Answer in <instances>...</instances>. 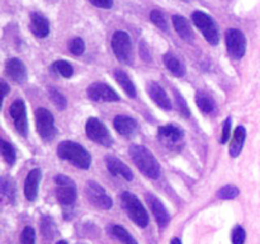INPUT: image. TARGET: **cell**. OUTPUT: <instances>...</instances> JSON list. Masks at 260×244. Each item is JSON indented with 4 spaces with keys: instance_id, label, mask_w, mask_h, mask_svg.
I'll use <instances>...</instances> for the list:
<instances>
[{
    "instance_id": "44dd1931",
    "label": "cell",
    "mask_w": 260,
    "mask_h": 244,
    "mask_svg": "<svg viewBox=\"0 0 260 244\" xmlns=\"http://www.w3.org/2000/svg\"><path fill=\"white\" fill-rule=\"evenodd\" d=\"M173 24H174L175 30L180 36V38H183L187 42H192L194 35H193L189 22L183 15H173Z\"/></svg>"
},
{
    "instance_id": "ffe728a7",
    "label": "cell",
    "mask_w": 260,
    "mask_h": 244,
    "mask_svg": "<svg viewBox=\"0 0 260 244\" xmlns=\"http://www.w3.org/2000/svg\"><path fill=\"white\" fill-rule=\"evenodd\" d=\"M29 28L33 35L38 38L47 37L50 33V22L47 18L40 13L33 12L29 14Z\"/></svg>"
},
{
    "instance_id": "603a6c76",
    "label": "cell",
    "mask_w": 260,
    "mask_h": 244,
    "mask_svg": "<svg viewBox=\"0 0 260 244\" xmlns=\"http://www.w3.org/2000/svg\"><path fill=\"white\" fill-rule=\"evenodd\" d=\"M113 76L116 79L117 83L119 84L122 89L124 90V93L129 97V98H135L136 97V86L132 83V80L129 79V76L124 73L123 70H119V69H116L113 71Z\"/></svg>"
},
{
    "instance_id": "8d00e7d4",
    "label": "cell",
    "mask_w": 260,
    "mask_h": 244,
    "mask_svg": "<svg viewBox=\"0 0 260 244\" xmlns=\"http://www.w3.org/2000/svg\"><path fill=\"white\" fill-rule=\"evenodd\" d=\"M246 233L244 230L243 226L238 225L235 226V229L233 230V235H231V240H233V244H244L245 243Z\"/></svg>"
},
{
    "instance_id": "7c38bea8",
    "label": "cell",
    "mask_w": 260,
    "mask_h": 244,
    "mask_svg": "<svg viewBox=\"0 0 260 244\" xmlns=\"http://www.w3.org/2000/svg\"><path fill=\"white\" fill-rule=\"evenodd\" d=\"M86 96L94 102H118L119 96L108 84L95 81L86 89Z\"/></svg>"
},
{
    "instance_id": "9c48e42d",
    "label": "cell",
    "mask_w": 260,
    "mask_h": 244,
    "mask_svg": "<svg viewBox=\"0 0 260 244\" xmlns=\"http://www.w3.org/2000/svg\"><path fill=\"white\" fill-rule=\"evenodd\" d=\"M228 52L234 60H240L244 57L246 51V38L244 33L238 28L228 29L225 36Z\"/></svg>"
},
{
    "instance_id": "ac0fdd59",
    "label": "cell",
    "mask_w": 260,
    "mask_h": 244,
    "mask_svg": "<svg viewBox=\"0 0 260 244\" xmlns=\"http://www.w3.org/2000/svg\"><path fill=\"white\" fill-rule=\"evenodd\" d=\"M146 201L147 203H149L150 208H151L152 214H154L155 219H156L157 224H159L161 228L167 226L170 221V215H169V211H168L167 207L162 205L161 201L154 195H147Z\"/></svg>"
},
{
    "instance_id": "74e56055",
    "label": "cell",
    "mask_w": 260,
    "mask_h": 244,
    "mask_svg": "<svg viewBox=\"0 0 260 244\" xmlns=\"http://www.w3.org/2000/svg\"><path fill=\"white\" fill-rule=\"evenodd\" d=\"M230 135H231V117H228V118L223 121L222 125V132H221V139L220 142L221 144H226L230 139Z\"/></svg>"
},
{
    "instance_id": "277c9868",
    "label": "cell",
    "mask_w": 260,
    "mask_h": 244,
    "mask_svg": "<svg viewBox=\"0 0 260 244\" xmlns=\"http://www.w3.org/2000/svg\"><path fill=\"white\" fill-rule=\"evenodd\" d=\"M192 20L210 45H218L220 33H218L217 24H216V22L211 15L202 12V10H196V12L192 13Z\"/></svg>"
},
{
    "instance_id": "d6a6232c",
    "label": "cell",
    "mask_w": 260,
    "mask_h": 244,
    "mask_svg": "<svg viewBox=\"0 0 260 244\" xmlns=\"http://www.w3.org/2000/svg\"><path fill=\"white\" fill-rule=\"evenodd\" d=\"M68 47H69V51H70L73 55L80 56L83 55L84 51H85V42H84L83 38L75 37L73 38V40H70Z\"/></svg>"
},
{
    "instance_id": "ba28073f",
    "label": "cell",
    "mask_w": 260,
    "mask_h": 244,
    "mask_svg": "<svg viewBox=\"0 0 260 244\" xmlns=\"http://www.w3.org/2000/svg\"><path fill=\"white\" fill-rule=\"evenodd\" d=\"M86 136L95 144L109 147L113 145V137L106 125L96 117H90L85 125Z\"/></svg>"
},
{
    "instance_id": "cb8c5ba5",
    "label": "cell",
    "mask_w": 260,
    "mask_h": 244,
    "mask_svg": "<svg viewBox=\"0 0 260 244\" xmlns=\"http://www.w3.org/2000/svg\"><path fill=\"white\" fill-rule=\"evenodd\" d=\"M162 61H164L167 69L173 74V75L178 76V78H180V76H184L185 68H184V65L182 64V61H180L177 56L173 55V53H170V52H168L162 56Z\"/></svg>"
},
{
    "instance_id": "2e32d148",
    "label": "cell",
    "mask_w": 260,
    "mask_h": 244,
    "mask_svg": "<svg viewBox=\"0 0 260 244\" xmlns=\"http://www.w3.org/2000/svg\"><path fill=\"white\" fill-rule=\"evenodd\" d=\"M106 165L107 169L109 170L111 174L117 175V177H122L123 179L128 180V182H131L134 179V173H132V170L121 159H118L114 155H107Z\"/></svg>"
},
{
    "instance_id": "f1b7e54d",
    "label": "cell",
    "mask_w": 260,
    "mask_h": 244,
    "mask_svg": "<svg viewBox=\"0 0 260 244\" xmlns=\"http://www.w3.org/2000/svg\"><path fill=\"white\" fill-rule=\"evenodd\" d=\"M0 146H2V155L4 158L5 162L9 165H13L15 163V159H17V155H15V150L13 147L12 144H9L5 140H2L0 141Z\"/></svg>"
},
{
    "instance_id": "b9f144b4",
    "label": "cell",
    "mask_w": 260,
    "mask_h": 244,
    "mask_svg": "<svg viewBox=\"0 0 260 244\" xmlns=\"http://www.w3.org/2000/svg\"><path fill=\"white\" fill-rule=\"evenodd\" d=\"M170 244H182V241H180L179 238H173L172 241H170Z\"/></svg>"
},
{
    "instance_id": "8992f818",
    "label": "cell",
    "mask_w": 260,
    "mask_h": 244,
    "mask_svg": "<svg viewBox=\"0 0 260 244\" xmlns=\"http://www.w3.org/2000/svg\"><path fill=\"white\" fill-rule=\"evenodd\" d=\"M36 127L41 139L46 142L52 141L57 135V129L55 126V117L47 108L36 109Z\"/></svg>"
},
{
    "instance_id": "484cf974",
    "label": "cell",
    "mask_w": 260,
    "mask_h": 244,
    "mask_svg": "<svg viewBox=\"0 0 260 244\" xmlns=\"http://www.w3.org/2000/svg\"><path fill=\"white\" fill-rule=\"evenodd\" d=\"M111 231H112V235H113L114 238L118 239L122 244H139L136 239H135L134 236H132L131 234L123 228V226L113 225L111 228Z\"/></svg>"
},
{
    "instance_id": "7402d4cb",
    "label": "cell",
    "mask_w": 260,
    "mask_h": 244,
    "mask_svg": "<svg viewBox=\"0 0 260 244\" xmlns=\"http://www.w3.org/2000/svg\"><path fill=\"white\" fill-rule=\"evenodd\" d=\"M246 140V130L244 126H238L234 131L233 140L230 144V155L233 158H236L240 155L241 150H243L244 144Z\"/></svg>"
},
{
    "instance_id": "30bf717a",
    "label": "cell",
    "mask_w": 260,
    "mask_h": 244,
    "mask_svg": "<svg viewBox=\"0 0 260 244\" xmlns=\"http://www.w3.org/2000/svg\"><path fill=\"white\" fill-rule=\"evenodd\" d=\"M85 195L88 200L102 210H109L113 206V201L107 195L106 190L99 183L89 180L85 186Z\"/></svg>"
},
{
    "instance_id": "6da1fadb",
    "label": "cell",
    "mask_w": 260,
    "mask_h": 244,
    "mask_svg": "<svg viewBox=\"0 0 260 244\" xmlns=\"http://www.w3.org/2000/svg\"><path fill=\"white\" fill-rule=\"evenodd\" d=\"M129 157L140 172L150 179H157L160 177V164L155 155L144 145H131Z\"/></svg>"
},
{
    "instance_id": "5b68a950",
    "label": "cell",
    "mask_w": 260,
    "mask_h": 244,
    "mask_svg": "<svg viewBox=\"0 0 260 244\" xmlns=\"http://www.w3.org/2000/svg\"><path fill=\"white\" fill-rule=\"evenodd\" d=\"M112 50L116 57L126 65H132L134 63V48H132L131 38L124 30H116L111 41Z\"/></svg>"
},
{
    "instance_id": "7bdbcfd3",
    "label": "cell",
    "mask_w": 260,
    "mask_h": 244,
    "mask_svg": "<svg viewBox=\"0 0 260 244\" xmlns=\"http://www.w3.org/2000/svg\"><path fill=\"white\" fill-rule=\"evenodd\" d=\"M57 244H68V243H66L65 240H60V241H57Z\"/></svg>"
},
{
    "instance_id": "f35d334b",
    "label": "cell",
    "mask_w": 260,
    "mask_h": 244,
    "mask_svg": "<svg viewBox=\"0 0 260 244\" xmlns=\"http://www.w3.org/2000/svg\"><path fill=\"white\" fill-rule=\"evenodd\" d=\"M93 5L103 9H111L113 7V0H89Z\"/></svg>"
},
{
    "instance_id": "ee69618b",
    "label": "cell",
    "mask_w": 260,
    "mask_h": 244,
    "mask_svg": "<svg viewBox=\"0 0 260 244\" xmlns=\"http://www.w3.org/2000/svg\"><path fill=\"white\" fill-rule=\"evenodd\" d=\"M184 2H189V0H184Z\"/></svg>"
},
{
    "instance_id": "9a60e30c",
    "label": "cell",
    "mask_w": 260,
    "mask_h": 244,
    "mask_svg": "<svg viewBox=\"0 0 260 244\" xmlns=\"http://www.w3.org/2000/svg\"><path fill=\"white\" fill-rule=\"evenodd\" d=\"M147 94L150 96V98L162 109H172V101H170L169 96L167 94V92L164 90L162 86H160L156 81H149L146 86Z\"/></svg>"
},
{
    "instance_id": "ab89813d",
    "label": "cell",
    "mask_w": 260,
    "mask_h": 244,
    "mask_svg": "<svg viewBox=\"0 0 260 244\" xmlns=\"http://www.w3.org/2000/svg\"><path fill=\"white\" fill-rule=\"evenodd\" d=\"M140 53H141V57L144 58V60H146L147 63L151 60V53H150L149 47H147V45L144 41H141V43H140Z\"/></svg>"
},
{
    "instance_id": "e0dca14e",
    "label": "cell",
    "mask_w": 260,
    "mask_h": 244,
    "mask_svg": "<svg viewBox=\"0 0 260 244\" xmlns=\"http://www.w3.org/2000/svg\"><path fill=\"white\" fill-rule=\"evenodd\" d=\"M113 126L119 135L126 137H132L139 130V124L136 119L124 114H118L114 117Z\"/></svg>"
},
{
    "instance_id": "4dcf8cb0",
    "label": "cell",
    "mask_w": 260,
    "mask_h": 244,
    "mask_svg": "<svg viewBox=\"0 0 260 244\" xmlns=\"http://www.w3.org/2000/svg\"><path fill=\"white\" fill-rule=\"evenodd\" d=\"M48 96H50V99L53 102V104L57 107V109H60V111L66 109L68 101H66V98L60 90H57L56 88H50L48 89Z\"/></svg>"
},
{
    "instance_id": "3957f363",
    "label": "cell",
    "mask_w": 260,
    "mask_h": 244,
    "mask_svg": "<svg viewBox=\"0 0 260 244\" xmlns=\"http://www.w3.org/2000/svg\"><path fill=\"white\" fill-rule=\"evenodd\" d=\"M119 198H121V206L126 211L127 216L137 226L146 228L147 224H149V214H147L146 208L144 207L141 201L137 198V196L132 192H128V191H124L121 193Z\"/></svg>"
},
{
    "instance_id": "60d3db41",
    "label": "cell",
    "mask_w": 260,
    "mask_h": 244,
    "mask_svg": "<svg viewBox=\"0 0 260 244\" xmlns=\"http://www.w3.org/2000/svg\"><path fill=\"white\" fill-rule=\"evenodd\" d=\"M0 92H2V98L4 99L5 97H7V94L9 93V90H10V86L8 85L7 84V81H4V80H0Z\"/></svg>"
},
{
    "instance_id": "5bb4252c",
    "label": "cell",
    "mask_w": 260,
    "mask_h": 244,
    "mask_svg": "<svg viewBox=\"0 0 260 244\" xmlns=\"http://www.w3.org/2000/svg\"><path fill=\"white\" fill-rule=\"evenodd\" d=\"M5 73L17 84H24L27 81V68L20 58H9L5 64Z\"/></svg>"
},
{
    "instance_id": "52a82bcc",
    "label": "cell",
    "mask_w": 260,
    "mask_h": 244,
    "mask_svg": "<svg viewBox=\"0 0 260 244\" xmlns=\"http://www.w3.org/2000/svg\"><path fill=\"white\" fill-rule=\"evenodd\" d=\"M56 197L57 201L65 207H71L76 201V186L68 175L58 174L55 177Z\"/></svg>"
},
{
    "instance_id": "83f0119b",
    "label": "cell",
    "mask_w": 260,
    "mask_h": 244,
    "mask_svg": "<svg viewBox=\"0 0 260 244\" xmlns=\"http://www.w3.org/2000/svg\"><path fill=\"white\" fill-rule=\"evenodd\" d=\"M150 19H151V22L154 23L157 28H160V29L164 30V32H168L169 25H168V20L167 18H165V15L162 14L161 10L159 9L151 10V13H150Z\"/></svg>"
},
{
    "instance_id": "d6986e66",
    "label": "cell",
    "mask_w": 260,
    "mask_h": 244,
    "mask_svg": "<svg viewBox=\"0 0 260 244\" xmlns=\"http://www.w3.org/2000/svg\"><path fill=\"white\" fill-rule=\"evenodd\" d=\"M41 178H42V172L38 168L30 170L27 174L24 180V196L28 201H36L38 195V186H40Z\"/></svg>"
},
{
    "instance_id": "1f68e13d",
    "label": "cell",
    "mask_w": 260,
    "mask_h": 244,
    "mask_svg": "<svg viewBox=\"0 0 260 244\" xmlns=\"http://www.w3.org/2000/svg\"><path fill=\"white\" fill-rule=\"evenodd\" d=\"M240 193L239 188L234 185H226L222 188H220L217 192V197L220 200H234Z\"/></svg>"
},
{
    "instance_id": "4fadbf2b",
    "label": "cell",
    "mask_w": 260,
    "mask_h": 244,
    "mask_svg": "<svg viewBox=\"0 0 260 244\" xmlns=\"http://www.w3.org/2000/svg\"><path fill=\"white\" fill-rule=\"evenodd\" d=\"M10 117L14 121V126L17 131L19 132L22 136H27L28 132V119H27V109H25V104L22 99H15L9 107Z\"/></svg>"
},
{
    "instance_id": "4316f807",
    "label": "cell",
    "mask_w": 260,
    "mask_h": 244,
    "mask_svg": "<svg viewBox=\"0 0 260 244\" xmlns=\"http://www.w3.org/2000/svg\"><path fill=\"white\" fill-rule=\"evenodd\" d=\"M52 70H55L56 73L60 74L61 76H63V78H66V79L71 78L74 74L73 66H71V64L68 63L66 60L55 61L52 65Z\"/></svg>"
},
{
    "instance_id": "f546056e",
    "label": "cell",
    "mask_w": 260,
    "mask_h": 244,
    "mask_svg": "<svg viewBox=\"0 0 260 244\" xmlns=\"http://www.w3.org/2000/svg\"><path fill=\"white\" fill-rule=\"evenodd\" d=\"M2 193L3 196L9 200L10 203H14L15 200V186L13 183L12 179L7 177L2 178Z\"/></svg>"
},
{
    "instance_id": "8fae6325",
    "label": "cell",
    "mask_w": 260,
    "mask_h": 244,
    "mask_svg": "<svg viewBox=\"0 0 260 244\" xmlns=\"http://www.w3.org/2000/svg\"><path fill=\"white\" fill-rule=\"evenodd\" d=\"M157 137L162 145L172 150H178L182 146L184 132L174 125H165L160 126L157 130Z\"/></svg>"
},
{
    "instance_id": "d4e9b609",
    "label": "cell",
    "mask_w": 260,
    "mask_h": 244,
    "mask_svg": "<svg viewBox=\"0 0 260 244\" xmlns=\"http://www.w3.org/2000/svg\"><path fill=\"white\" fill-rule=\"evenodd\" d=\"M196 103H197L198 108L203 112V113H213L216 111V103L212 99L210 94H207L203 90H198L196 93Z\"/></svg>"
},
{
    "instance_id": "e575fe53",
    "label": "cell",
    "mask_w": 260,
    "mask_h": 244,
    "mask_svg": "<svg viewBox=\"0 0 260 244\" xmlns=\"http://www.w3.org/2000/svg\"><path fill=\"white\" fill-rule=\"evenodd\" d=\"M41 229H42V233L45 234V236L52 238V236L55 235V234H53L56 231L55 224H53V221L51 220L50 218H47V216H43L42 223H41Z\"/></svg>"
},
{
    "instance_id": "836d02e7",
    "label": "cell",
    "mask_w": 260,
    "mask_h": 244,
    "mask_svg": "<svg viewBox=\"0 0 260 244\" xmlns=\"http://www.w3.org/2000/svg\"><path fill=\"white\" fill-rule=\"evenodd\" d=\"M174 96H175V102H177L178 111L180 112V114H182L183 117H185V118L190 117V109H189V107H188L185 99L180 96L179 92L178 90L174 92Z\"/></svg>"
},
{
    "instance_id": "7a4b0ae2",
    "label": "cell",
    "mask_w": 260,
    "mask_h": 244,
    "mask_svg": "<svg viewBox=\"0 0 260 244\" xmlns=\"http://www.w3.org/2000/svg\"><path fill=\"white\" fill-rule=\"evenodd\" d=\"M58 158L68 160L80 169H89L91 165V155L80 144L70 140L61 141L57 146Z\"/></svg>"
},
{
    "instance_id": "d590c367",
    "label": "cell",
    "mask_w": 260,
    "mask_h": 244,
    "mask_svg": "<svg viewBox=\"0 0 260 244\" xmlns=\"http://www.w3.org/2000/svg\"><path fill=\"white\" fill-rule=\"evenodd\" d=\"M20 243L22 244H36V233L32 226H25L20 235Z\"/></svg>"
}]
</instances>
